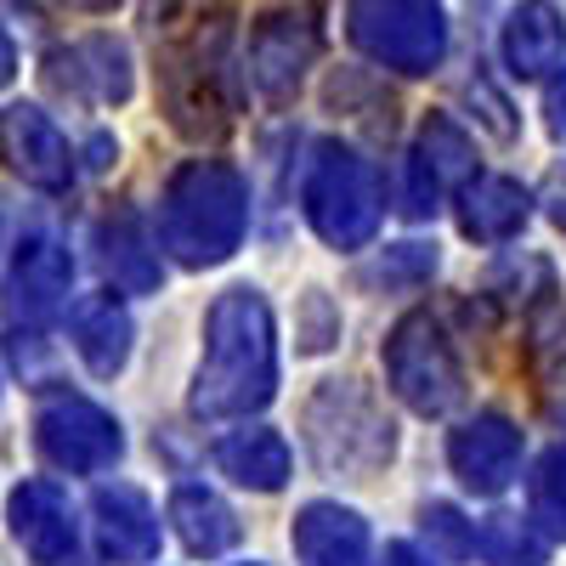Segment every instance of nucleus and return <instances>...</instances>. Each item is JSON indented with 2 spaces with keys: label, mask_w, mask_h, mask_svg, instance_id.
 Listing matches in <instances>:
<instances>
[{
  "label": "nucleus",
  "mask_w": 566,
  "mask_h": 566,
  "mask_svg": "<svg viewBox=\"0 0 566 566\" xmlns=\"http://www.w3.org/2000/svg\"><path fill=\"white\" fill-rule=\"evenodd\" d=\"M148 34L159 52V103L176 136L221 142L232 130V57H227V18L210 0H154Z\"/></svg>",
  "instance_id": "1"
},
{
  "label": "nucleus",
  "mask_w": 566,
  "mask_h": 566,
  "mask_svg": "<svg viewBox=\"0 0 566 566\" xmlns=\"http://www.w3.org/2000/svg\"><path fill=\"white\" fill-rule=\"evenodd\" d=\"M277 397V323L261 290L232 283L205 312V357L193 368V419H250Z\"/></svg>",
  "instance_id": "2"
},
{
  "label": "nucleus",
  "mask_w": 566,
  "mask_h": 566,
  "mask_svg": "<svg viewBox=\"0 0 566 566\" xmlns=\"http://www.w3.org/2000/svg\"><path fill=\"white\" fill-rule=\"evenodd\" d=\"M250 232V181L227 159H187L159 193V250L205 272L221 266Z\"/></svg>",
  "instance_id": "3"
},
{
  "label": "nucleus",
  "mask_w": 566,
  "mask_h": 566,
  "mask_svg": "<svg viewBox=\"0 0 566 566\" xmlns=\"http://www.w3.org/2000/svg\"><path fill=\"white\" fill-rule=\"evenodd\" d=\"M301 216L328 250H340V255L368 250L374 232H380V216H386L374 159H363L340 136L312 142L306 170H301Z\"/></svg>",
  "instance_id": "4"
},
{
  "label": "nucleus",
  "mask_w": 566,
  "mask_h": 566,
  "mask_svg": "<svg viewBox=\"0 0 566 566\" xmlns=\"http://www.w3.org/2000/svg\"><path fill=\"white\" fill-rule=\"evenodd\" d=\"M386 386L391 397L419 413V419H448L459 402H464V363L448 340V328L431 317V312H402L397 328L386 335Z\"/></svg>",
  "instance_id": "5"
},
{
  "label": "nucleus",
  "mask_w": 566,
  "mask_h": 566,
  "mask_svg": "<svg viewBox=\"0 0 566 566\" xmlns=\"http://www.w3.org/2000/svg\"><path fill=\"white\" fill-rule=\"evenodd\" d=\"M306 442L328 476H368L397 453L391 419L357 380H323V391L306 402Z\"/></svg>",
  "instance_id": "6"
},
{
  "label": "nucleus",
  "mask_w": 566,
  "mask_h": 566,
  "mask_svg": "<svg viewBox=\"0 0 566 566\" xmlns=\"http://www.w3.org/2000/svg\"><path fill=\"white\" fill-rule=\"evenodd\" d=\"M346 40L391 74H437L448 57L442 0H346Z\"/></svg>",
  "instance_id": "7"
},
{
  "label": "nucleus",
  "mask_w": 566,
  "mask_h": 566,
  "mask_svg": "<svg viewBox=\"0 0 566 566\" xmlns=\"http://www.w3.org/2000/svg\"><path fill=\"white\" fill-rule=\"evenodd\" d=\"M34 448L63 476H103V470L119 464L125 437L108 408H97L91 397H74V391H57L34 413Z\"/></svg>",
  "instance_id": "8"
},
{
  "label": "nucleus",
  "mask_w": 566,
  "mask_h": 566,
  "mask_svg": "<svg viewBox=\"0 0 566 566\" xmlns=\"http://www.w3.org/2000/svg\"><path fill=\"white\" fill-rule=\"evenodd\" d=\"M317 57V23L312 12H266L255 29H250V52H244V69H250V85L261 91L266 103H290L306 69Z\"/></svg>",
  "instance_id": "9"
},
{
  "label": "nucleus",
  "mask_w": 566,
  "mask_h": 566,
  "mask_svg": "<svg viewBox=\"0 0 566 566\" xmlns=\"http://www.w3.org/2000/svg\"><path fill=\"white\" fill-rule=\"evenodd\" d=\"M0 159H7L29 187L40 193H69L74 187V148L57 130V119L34 108V103H12L0 108Z\"/></svg>",
  "instance_id": "10"
},
{
  "label": "nucleus",
  "mask_w": 566,
  "mask_h": 566,
  "mask_svg": "<svg viewBox=\"0 0 566 566\" xmlns=\"http://www.w3.org/2000/svg\"><path fill=\"white\" fill-rule=\"evenodd\" d=\"M448 464H453V476L464 493H476V499H499L510 482H515V470H522V431H515V419L510 413H476V419H464L459 431L448 437Z\"/></svg>",
  "instance_id": "11"
},
{
  "label": "nucleus",
  "mask_w": 566,
  "mask_h": 566,
  "mask_svg": "<svg viewBox=\"0 0 566 566\" xmlns=\"http://www.w3.org/2000/svg\"><path fill=\"white\" fill-rule=\"evenodd\" d=\"M74 283V255L63 239L52 232H29V239L12 250V272H7V317L23 328H40L45 317H57V306L69 301Z\"/></svg>",
  "instance_id": "12"
},
{
  "label": "nucleus",
  "mask_w": 566,
  "mask_h": 566,
  "mask_svg": "<svg viewBox=\"0 0 566 566\" xmlns=\"http://www.w3.org/2000/svg\"><path fill=\"white\" fill-rule=\"evenodd\" d=\"M45 85L74 103H125L130 97V52L114 34H85L45 57Z\"/></svg>",
  "instance_id": "13"
},
{
  "label": "nucleus",
  "mask_w": 566,
  "mask_h": 566,
  "mask_svg": "<svg viewBox=\"0 0 566 566\" xmlns=\"http://www.w3.org/2000/svg\"><path fill=\"white\" fill-rule=\"evenodd\" d=\"M91 527H97V549L119 566L159 560V510L130 482H103L91 493Z\"/></svg>",
  "instance_id": "14"
},
{
  "label": "nucleus",
  "mask_w": 566,
  "mask_h": 566,
  "mask_svg": "<svg viewBox=\"0 0 566 566\" xmlns=\"http://www.w3.org/2000/svg\"><path fill=\"white\" fill-rule=\"evenodd\" d=\"M7 522H12V538L40 560V566H57L80 549V522H74V504L57 482H18L12 488V504H7Z\"/></svg>",
  "instance_id": "15"
},
{
  "label": "nucleus",
  "mask_w": 566,
  "mask_h": 566,
  "mask_svg": "<svg viewBox=\"0 0 566 566\" xmlns=\"http://www.w3.org/2000/svg\"><path fill=\"white\" fill-rule=\"evenodd\" d=\"M290 544L301 566H368V549H374L368 522L352 504H335V499H312L295 515Z\"/></svg>",
  "instance_id": "16"
},
{
  "label": "nucleus",
  "mask_w": 566,
  "mask_h": 566,
  "mask_svg": "<svg viewBox=\"0 0 566 566\" xmlns=\"http://www.w3.org/2000/svg\"><path fill=\"white\" fill-rule=\"evenodd\" d=\"M499 52L515 80H544L549 69H560L566 63V18L555 12V0H522L499 29Z\"/></svg>",
  "instance_id": "17"
},
{
  "label": "nucleus",
  "mask_w": 566,
  "mask_h": 566,
  "mask_svg": "<svg viewBox=\"0 0 566 566\" xmlns=\"http://www.w3.org/2000/svg\"><path fill=\"white\" fill-rule=\"evenodd\" d=\"M97 261L114 277V290H125V295H159V283H165L159 239L142 227L136 210H119L97 227Z\"/></svg>",
  "instance_id": "18"
},
{
  "label": "nucleus",
  "mask_w": 566,
  "mask_h": 566,
  "mask_svg": "<svg viewBox=\"0 0 566 566\" xmlns=\"http://www.w3.org/2000/svg\"><path fill=\"white\" fill-rule=\"evenodd\" d=\"M533 216V193L515 176H470L459 187V227L476 244H510Z\"/></svg>",
  "instance_id": "19"
},
{
  "label": "nucleus",
  "mask_w": 566,
  "mask_h": 566,
  "mask_svg": "<svg viewBox=\"0 0 566 566\" xmlns=\"http://www.w3.org/2000/svg\"><path fill=\"white\" fill-rule=\"evenodd\" d=\"M69 335H74L80 363H85L91 374H97V380H114V374L130 363L136 323H130V312H125V301H119V295H85V301H74Z\"/></svg>",
  "instance_id": "20"
},
{
  "label": "nucleus",
  "mask_w": 566,
  "mask_h": 566,
  "mask_svg": "<svg viewBox=\"0 0 566 566\" xmlns=\"http://www.w3.org/2000/svg\"><path fill=\"white\" fill-rule=\"evenodd\" d=\"M216 470L232 488H250V493H277L290 482V442H283L272 424H244V431H227L210 448Z\"/></svg>",
  "instance_id": "21"
},
{
  "label": "nucleus",
  "mask_w": 566,
  "mask_h": 566,
  "mask_svg": "<svg viewBox=\"0 0 566 566\" xmlns=\"http://www.w3.org/2000/svg\"><path fill=\"white\" fill-rule=\"evenodd\" d=\"M170 527L187 544V555H205V560H216L239 544V515H232V504L205 482H181L170 493Z\"/></svg>",
  "instance_id": "22"
},
{
  "label": "nucleus",
  "mask_w": 566,
  "mask_h": 566,
  "mask_svg": "<svg viewBox=\"0 0 566 566\" xmlns=\"http://www.w3.org/2000/svg\"><path fill=\"white\" fill-rule=\"evenodd\" d=\"M413 165H424L431 170V181L442 187H464L470 176H476V154H470V136L448 119V114H431L419 125V142H413V154H408Z\"/></svg>",
  "instance_id": "23"
},
{
  "label": "nucleus",
  "mask_w": 566,
  "mask_h": 566,
  "mask_svg": "<svg viewBox=\"0 0 566 566\" xmlns=\"http://www.w3.org/2000/svg\"><path fill=\"white\" fill-rule=\"evenodd\" d=\"M476 549L488 566H549V544L544 533L527 522V515H515V510H499L482 522L476 533Z\"/></svg>",
  "instance_id": "24"
},
{
  "label": "nucleus",
  "mask_w": 566,
  "mask_h": 566,
  "mask_svg": "<svg viewBox=\"0 0 566 566\" xmlns=\"http://www.w3.org/2000/svg\"><path fill=\"white\" fill-rule=\"evenodd\" d=\"M527 522H533L544 538H560V544H566V442H555V448L533 464Z\"/></svg>",
  "instance_id": "25"
},
{
  "label": "nucleus",
  "mask_w": 566,
  "mask_h": 566,
  "mask_svg": "<svg viewBox=\"0 0 566 566\" xmlns=\"http://www.w3.org/2000/svg\"><path fill=\"white\" fill-rule=\"evenodd\" d=\"M419 533H424V544H431V555H442V560H470L476 555V527H470L453 504H424L419 510Z\"/></svg>",
  "instance_id": "26"
},
{
  "label": "nucleus",
  "mask_w": 566,
  "mask_h": 566,
  "mask_svg": "<svg viewBox=\"0 0 566 566\" xmlns=\"http://www.w3.org/2000/svg\"><path fill=\"white\" fill-rule=\"evenodd\" d=\"M431 272H437V244H391L374 266L380 283H424Z\"/></svg>",
  "instance_id": "27"
},
{
  "label": "nucleus",
  "mask_w": 566,
  "mask_h": 566,
  "mask_svg": "<svg viewBox=\"0 0 566 566\" xmlns=\"http://www.w3.org/2000/svg\"><path fill=\"white\" fill-rule=\"evenodd\" d=\"M470 103H482V119H488V130H493V136H504V142L515 136V119H510V103L499 97V91H493L488 80H470Z\"/></svg>",
  "instance_id": "28"
},
{
  "label": "nucleus",
  "mask_w": 566,
  "mask_h": 566,
  "mask_svg": "<svg viewBox=\"0 0 566 566\" xmlns=\"http://www.w3.org/2000/svg\"><path fill=\"white\" fill-rule=\"evenodd\" d=\"M533 205H544V216L555 221V227H566V159L544 176V187H538V199Z\"/></svg>",
  "instance_id": "29"
},
{
  "label": "nucleus",
  "mask_w": 566,
  "mask_h": 566,
  "mask_svg": "<svg viewBox=\"0 0 566 566\" xmlns=\"http://www.w3.org/2000/svg\"><path fill=\"white\" fill-rule=\"evenodd\" d=\"M544 125H549V136L566 148V69L544 85Z\"/></svg>",
  "instance_id": "30"
},
{
  "label": "nucleus",
  "mask_w": 566,
  "mask_h": 566,
  "mask_svg": "<svg viewBox=\"0 0 566 566\" xmlns=\"http://www.w3.org/2000/svg\"><path fill=\"white\" fill-rule=\"evenodd\" d=\"M386 566H437L431 555H424L419 544H408V538H397V544H386Z\"/></svg>",
  "instance_id": "31"
},
{
  "label": "nucleus",
  "mask_w": 566,
  "mask_h": 566,
  "mask_svg": "<svg viewBox=\"0 0 566 566\" xmlns=\"http://www.w3.org/2000/svg\"><path fill=\"white\" fill-rule=\"evenodd\" d=\"M12 74H18V45H12V34L0 29V91L12 85Z\"/></svg>",
  "instance_id": "32"
},
{
  "label": "nucleus",
  "mask_w": 566,
  "mask_h": 566,
  "mask_svg": "<svg viewBox=\"0 0 566 566\" xmlns=\"http://www.w3.org/2000/svg\"><path fill=\"white\" fill-rule=\"evenodd\" d=\"M108 159H114V142H108V136H97V142H91V165L108 170Z\"/></svg>",
  "instance_id": "33"
},
{
  "label": "nucleus",
  "mask_w": 566,
  "mask_h": 566,
  "mask_svg": "<svg viewBox=\"0 0 566 566\" xmlns=\"http://www.w3.org/2000/svg\"><path fill=\"white\" fill-rule=\"evenodd\" d=\"M63 7H74V12H114L119 0H63Z\"/></svg>",
  "instance_id": "34"
},
{
  "label": "nucleus",
  "mask_w": 566,
  "mask_h": 566,
  "mask_svg": "<svg viewBox=\"0 0 566 566\" xmlns=\"http://www.w3.org/2000/svg\"><path fill=\"white\" fill-rule=\"evenodd\" d=\"M250 566H261V560H250Z\"/></svg>",
  "instance_id": "35"
}]
</instances>
